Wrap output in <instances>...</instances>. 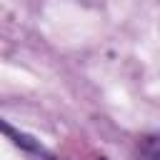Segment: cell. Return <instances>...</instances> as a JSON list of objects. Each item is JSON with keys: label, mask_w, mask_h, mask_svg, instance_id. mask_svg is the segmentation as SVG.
Wrapping results in <instances>:
<instances>
[{"label": "cell", "mask_w": 160, "mask_h": 160, "mask_svg": "<svg viewBox=\"0 0 160 160\" xmlns=\"http://www.w3.org/2000/svg\"><path fill=\"white\" fill-rule=\"evenodd\" d=\"M158 158H160V152H158V138L150 135L140 145V160H158Z\"/></svg>", "instance_id": "6da1fadb"}]
</instances>
